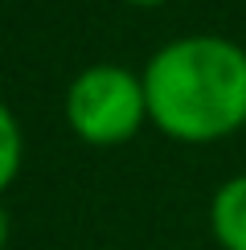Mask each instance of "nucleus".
<instances>
[{
    "instance_id": "obj_1",
    "label": "nucleus",
    "mask_w": 246,
    "mask_h": 250,
    "mask_svg": "<svg viewBox=\"0 0 246 250\" xmlns=\"http://www.w3.org/2000/svg\"><path fill=\"white\" fill-rule=\"evenodd\" d=\"M148 119L181 144H213L246 123V49L226 37L168 41L144 70Z\"/></svg>"
},
{
    "instance_id": "obj_2",
    "label": "nucleus",
    "mask_w": 246,
    "mask_h": 250,
    "mask_svg": "<svg viewBox=\"0 0 246 250\" xmlns=\"http://www.w3.org/2000/svg\"><path fill=\"white\" fill-rule=\"evenodd\" d=\"M148 115L144 78L123 66H90L74 78L66 95V119L86 144H123L140 131Z\"/></svg>"
},
{
    "instance_id": "obj_3",
    "label": "nucleus",
    "mask_w": 246,
    "mask_h": 250,
    "mask_svg": "<svg viewBox=\"0 0 246 250\" xmlns=\"http://www.w3.org/2000/svg\"><path fill=\"white\" fill-rule=\"evenodd\" d=\"M209 230L222 250H246V172L226 181L213 193L209 205Z\"/></svg>"
},
{
    "instance_id": "obj_4",
    "label": "nucleus",
    "mask_w": 246,
    "mask_h": 250,
    "mask_svg": "<svg viewBox=\"0 0 246 250\" xmlns=\"http://www.w3.org/2000/svg\"><path fill=\"white\" fill-rule=\"evenodd\" d=\"M17 164H20V131H17L13 111L0 103V189L17 176Z\"/></svg>"
},
{
    "instance_id": "obj_5",
    "label": "nucleus",
    "mask_w": 246,
    "mask_h": 250,
    "mask_svg": "<svg viewBox=\"0 0 246 250\" xmlns=\"http://www.w3.org/2000/svg\"><path fill=\"white\" fill-rule=\"evenodd\" d=\"M8 242V213H4V205H0V246Z\"/></svg>"
},
{
    "instance_id": "obj_6",
    "label": "nucleus",
    "mask_w": 246,
    "mask_h": 250,
    "mask_svg": "<svg viewBox=\"0 0 246 250\" xmlns=\"http://www.w3.org/2000/svg\"><path fill=\"white\" fill-rule=\"evenodd\" d=\"M127 4H144V8H152V4H164V0H127Z\"/></svg>"
}]
</instances>
